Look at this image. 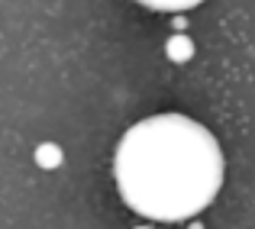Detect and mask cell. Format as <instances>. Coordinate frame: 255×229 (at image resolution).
Returning a JSON list of instances; mask_svg holds the SVG:
<instances>
[{"mask_svg": "<svg viewBox=\"0 0 255 229\" xmlns=\"http://www.w3.org/2000/svg\"><path fill=\"white\" fill-rule=\"evenodd\" d=\"M168 49H171V55L178 58V62H184V58L191 55V45H187V39H174V42L168 45Z\"/></svg>", "mask_w": 255, "mask_h": 229, "instance_id": "7a4b0ae2", "label": "cell"}, {"mask_svg": "<svg viewBox=\"0 0 255 229\" xmlns=\"http://www.w3.org/2000/svg\"><path fill=\"white\" fill-rule=\"evenodd\" d=\"M223 178V158L204 126L155 116L132 126L117 152V181L139 213L181 220L204 210Z\"/></svg>", "mask_w": 255, "mask_h": 229, "instance_id": "6da1fadb", "label": "cell"}]
</instances>
